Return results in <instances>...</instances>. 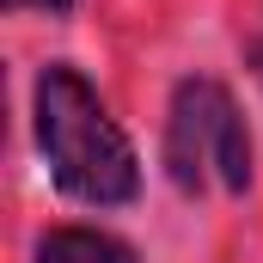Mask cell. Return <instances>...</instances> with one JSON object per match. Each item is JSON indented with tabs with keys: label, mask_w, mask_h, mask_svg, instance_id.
<instances>
[{
	"label": "cell",
	"mask_w": 263,
	"mask_h": 263,
	"mask_svg": "<svg viewBox=\"0 0 263 263\" xmlns=\"http://www.w3.org/2000/svg\"><path fill=\"white\" fill-rule=\"evenodd\" d=\"M37 263H129V245H117L110 233H86V227H62L37 245Z\"/></svg>",
	"instance_id": "3957f363"
},
{
	"label": "cell",
	"mask_w": 263,
	"mask_h": 263,
	"mask_svg": "<svg viewBox=\"0 0 263 263\" xmlns=\"http://www.w3.org/2000/svg\"><path fill=\"white\" fill-rule=\"evenodd\" d=\"M165 165L178 190H202L208 178H220L227 190L251 184V141L239 123V104L220 80H184L172 98V123H165Z\"/></svg>",
	"instance_id": "7a4b0ae2"
},
{
	"label": "cell",
	"mask_w": 263,
	"mask_h": 263,
	"mask_svg": "<svg viewBox=\"0 0 263 263\" xmlns=\"http://www.w3.org/2000/svg\"><path fill=\"white\" fill-rule=\"evenodd\" d=\"M12 6H31V12H67L73 0H12Z\"/></svg>",
	"instance_id": "277c9868"
},
{
	"label": "cell",
	"mask_w": 263,
	"mask_h": 263,
	"mask_svg": "<svg viewBox=\"0 0 263 263\" xmlns=\"http://www.w3.org/2000/svg\"><path fill=\"white\" fill-rule=\"evenodd\" d=\"M37 147L49 159V178L80 202H129L141 172H135V147L98 104V92L73 73V67H43L37 80Z\"/></svg>",
	"instance_id": "6da1fadb"
}]
</instances>
